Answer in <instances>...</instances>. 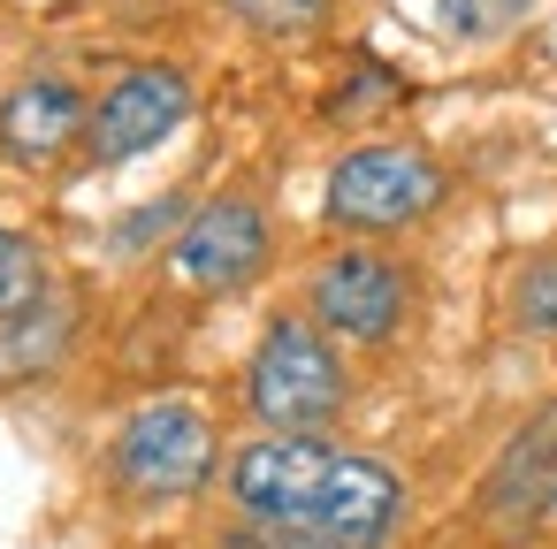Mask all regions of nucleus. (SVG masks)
Returning a JSON list of instances; mask_svg holds the SVG:
<instances>
[{
  "instance_id": "f257e3e1",
  "label": "nucleus",
  "mask_w": 557,
  "mask_h": 549,
  "mask_svg": "<svg viewBox=\"0 0 557 549\" xmlns=\"http://www.w3.org/2000/svg\"><path fill=\"white\" fill-rule=\"evenodd\" d=\"M222 488L252 526H283L344 549H374L405 519V481L382 458L344 450L329 435H252L222 458Z\"/></svg>"
},
{
  "instance_id": "f03ea898",
  "label": "nucleus",
  "mask_w": 557,
  "mask_h": 549,
  "mask_svg": "<svg viewBox=\"0 0 557 549\" xmlns=\"http://www.w3.org/2000/svg\"><path fill=\"white\" fill-rule=\"evenodd\" d=\"M450 199V169L428 153V146H405V138H367L351 153H336L329 184H321V222L351 245H374V237H397V229H420L435 207Z\"/></svg>"
},
{
  "instance_id": "7ed1b4c3",
  "label": "nucleus",
  "mask_w": 557,
  "mask_h": 549,
  "mask_svg": "<svg viewBox=\"0 0 557 549\" xmlns=\"http://www.w3.org/2000/svg\"><path fill=\"white\" fill-rule=\"evenodd\" d=\"M344 404H351L344 351L306 313H275L245 359V412L260 420V435H321L329 420H344Z\"/></svg>"
},
{
  "instance_id": "20e7f679",
  "label": "nucleus",
  "mask_w": 557,
  "mask_h": 549,
  "mask_svg": "<svg viewBox=\"0 0 557 549\" xmlns=\"http://www.w3.org/2000/svg\"><path fill=\"white\" fill-rule=\"evenodd\" d=\"M222 458H230L222 427L191 397H146L108 442V481L131 503H176V496H199L222 473Z\"/></svg>"
},
{
  "instance_id": "39448f33",
  "label": "nucleus",
  "mask_w": 557,
  "mask_h": 549,
  "mask_svg": "<svg viewBox=\"0 0 557 549\" xmlns=\"http://www.w3.org/2000/svg\"><path fill=\"white\" fill-rule=\"evenodd\" d=\"M306 321L329 344H397L412 321V267L389 260L382 245H336L306 267Z\"/></svg>"
},
{
  "instance_id": "423d86ee",
  "label": "nucleus",
  "mask_w": 557,
  "mask_h": 549,
  "mask_svg": "<svg viewBox=\"0 0 557 549\" xmlns=\"http://www.w3.org/2000/svg\"><path fill=\"white\" fill-rule=\"evenodd\" d=\"M191 123V77L176 62H131L100 85L92 123H85V161L92 169H123L138 153H153L161 138H176Z\"/></svg>"
},
{
  "instance_id": "0eeeda50",
  "label": "nucleus",
  "mask_w": 557,
  "mask_h": 549,
  "mask_svg": "<svg viewBox=\"0 0 557 549\" xmlns=\"http://www.w3.org/2000/svg\"><path fill=\"white\" fill-rule=\"evenodd\" d=\"M268 252H275L268 207H260L252 191H222V199H207V207L176 229V245H169V283L191 290V298H230V290H245V283L268 267Z\"/></svg>"
},
{
  "instance_id": "6e6552de",
  "label": "nucleus",
  "mask_w": 557,
  "mask_h": 549,
  "mask_svg": "<svg viewBox=\"0 0 557 549\" xmlns=\"http://www.w3.org/2000/svg\"><path fill=\"white\" fill-rule=\"evenodd\" d=\"M85 123H92V100L70 85V77H24L9 100H0V161L16 169H54L70 146H85Z\"/></svg>"
},
{
  "instance_id": "1a4fd4ad",
  "label": "nucleus",
  "mask_w": 557,
  "mask_h": 549,
  "mask_svg": "<svg viewBox=\"0 0 557 549\" xmlns=\"http://www.w3.org/2000/svg\"><path fill=\"white\" fill-rule=\"evenodd\" d=\"M77 328H85V305H77L70 290L39 298V305L16 313V321H0V389H24V382L54 374V366L77 351Z\"/></svg>"
},
{
  "instance_id": "9d476101",
  "label": "nucleus",
  "mask_w": 557,
  "mask_h": 549,
  "mask_svg": "<svg viewBox=\"0 0 557 549\" xmlns=\"http://www.w3.org/2000/svg\"><path fill=\"white\" fill-rule=\"evenodd\" d=\"M222 9H230L252 39H268V47H298V39L329 32V9H336V0H222Z\"/></svg>"
},
{
  "instance_id": "9b49d317",
  "label": "nucleus",
  "mask_w": 557,
  "mask_h": 549,
  "mask_svg": "<svg viewBox=\"0 0 557 549\" xmlns=\"http://www.w3.org/2000/svg\"><path fill=\"white\" fill-rule=\"evenodd\" d=\"M511 321H519L527 336H557V252H542V260L519 267V283H511Z\"/></svg>"
},
{
  "instance_id": "f8f14e48",
  "label": "nucleus",
  "mask_w": 557,
  "mask_h": 549,
  "mask_svg": "<svg viewBox=\"0 0 557 549\" xmlns=\"http://www.w3.org/2000/svg\"><path fill=\"white\" fill-rule=\"evenodd\" d=\"M534 0H435V24L450 39H504Z\"/></svg>"
},
{
  "instance_id": "ddd939ff",
  "label": "nucleus",
  "mask_w": 557,
  "mask_h": 549,
  "mask_svg": "<svg viewBox=\"0 0 557 549\" xmlns=\"http://www.w3.org/2000/svg\"><path fill=\"white\" fill-rule=\"evenodd\" d=\"M405 92V77H389L382 62H359L344 85H336V100H329V115H367V108H389Z\"/></svg>"
},
{
  "instance_id": "4468645a",
  "label": "nucleus",
  "mask_w": 557,
  "mask_h": 549,
  "mask_svg": "<svg viewBox=\"0 0 557 549\" xmlns=\"http://www.w3.org/2000/svg\"><path fill=\"white\" fill-rule=\"evenodd\" d=\"M176 214H184V199H161V207H138V222H131V229H123V252H138V245H146V237H153V229H169V222H176Z\"/></svg>"
},
{
  "instance_id": "2eb2a0df",
  "label": "nucleus",
  "mask_w": 557,
  "mask_h": 549,
  "mask_svg": "<svg viewBox=\"0 0 557 549\" xmlns=\"http://www.w3.org/2000/svg\"><path fill=\"white\" fill-rule=\"evenodd\" d=\"M252 549H344V541H313V534H283V526H252Z\"/></svg>"
},
{
  "instance_id": "dca6fc26",
  "label": "nucleus",
  "mask_w": 557,
  "mask_h": 549,
  "mask_svg": "<svg viewBox=\"0 0 557 549\" xmlns=\"http://www.w3.org/2000/svg\"><path fill=\"white\" fill-rule=\"evenodd\" d=\"M24 245H32V237H16V229H9V222H0V267H9V260H16V252H24Z\"/></svg>"
},
{
  "instance_id": "f3484780",
  "label": "nucleus",
  "mask_w": 557,
  "mask_h": 549,
  "mask_svg": "<svg viewBox=\"0 0 557 549\" xmlns=\"http://www.w3.org/2000/svg\"><path fill=\"white\" fill-rule=\"evenodd\" d=\"M542 519H557V481H549V496H542Z\"/></svg>"
}]
</instances>
